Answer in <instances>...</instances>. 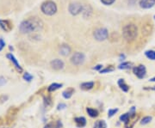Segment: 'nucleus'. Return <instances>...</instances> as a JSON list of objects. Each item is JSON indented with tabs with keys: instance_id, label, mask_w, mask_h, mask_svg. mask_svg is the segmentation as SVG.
Masks as SVG:
<instances>
[{
	"instance_id": "nucleus-1",
	"label": "nucleus",
	"mask_w": 155,
	"mask_h": 128,
	"mask_svg": "<svg viewBox=\"0 0 155 128\" xmlns=\"http://www.w3.org/2000/svg\"><path fill=\"white\" fill-rule=\"evenodd\" d=\"M42 22L36 17H30L23 21L20 25V31L23 34L32 33L34 31L39 30L42 28Z\"/></svg>"
},
{
	"instance_id": "nucleus-2",
	"label": "nucleus",
	"mask_w": 155,
	"mask_h": 128,
	"mask_svg": "<svg viewBox=\"0 0 155 128\" xmlns=\"http://www.w3.org/2000/svg\"><path fill=\"white\" fill-rule=\"evenodd\" d=\"M138 34V28L133 23L127 24L122 28V36L127 41H133Z\"/></svg>"
},
{
	"instance_id": "nucleus-3",
	"label": "nucleus",
	"mask_w": 155,
	"mask_h": 128,
	"mask_svg": "<svg viewBox=\"0 0 155 128\" xmlns=\"http://www.w3.org/2000/svg\"><path fill=\"white\" fill-rule=\"evenodd\" d=\"M41 11L47 16H53L57 12V5L53 1H46L41 5Z\"/></svg>"
},
{
	"instance_id": "nucleus-4",
	"label": "nucleus",
	"mask_w": 155,
	"mask_h": 128,
	"mask_svg": "<svg viewBox=\"0 0 155 128\" xmlns=\"http://www.w3.org/2000/svg\"><path fill=\"white\" fill-rule=\"evenodd\" d=\"M93 36H94V38L97 40V41H104V40H105L108 38V36H109V32H108V30L104 28H97V29H96L94 31Z\"/></svg>"
},
{
	"instance_id": "nucleus-5",
	"label": "nucleus",
	"mask_w": 155,
	"mask_h": 128,
	"mask_svg": "<svg viewBox=\"0 0 155 128\" xmlns=\"http://www.w3.org/2000/svg\"><path fill=\"white\" fill-rule=\"evenodd\" d=\"M84 60H85V56L84 53L79 52L73 53L71 57V62L74 66H81L84 64Z\"/></svg>"
},
{
	"instance_id": "nucleus-6",
	"label": "nucleus",
	"mask_w": 155,
	"mask_h": 128,
	"mask_svg": "<svg viewBox=\"0 0 155 128\" xmlns=\"http://www.w3.org/2000/svg\"><path fill=\"white\" fill-rule=\"evenodd\" d=\"M133 72L134 73V75L140 79L144 78L146 77V75H147V69H146L145 66H142V65L138 66L136 67H134Z\"/></svg>"
},
{
	"instance_id": "nucleus-7",
	"label": "nucleus",
	"mask_w": 155,
	"mask_h": 128,
	"mask_svg": "<svg viewBox=\"0 0 155 128\" xmlns=\"http://www.w3.org/2000/svg\"><path fill=\"white\" fill-rule=\"evenodd\" d=\"M82 11H83V7L78 3H72L69 5V11L73 16H77Z\"/></svg>"
},
{
	"instance_id": "nucleus-8",
	"label": "nucleus",
	"mask_w": 155,
	"mask_h": 128,
	"mask_svg": "<svg viewBox=\"0 0 155 128\" xmlns=\"http://www.w3.org/2000/svg\"><path fill=\"white\" fill-rule=\"evenodd\" d=\"M50 66L52 67V69H54V71H61L64 68V66H65V64H64V62L62 61L61 59H55L51 61Z\"/></svg>"
},
{
	"instance_id": "nucleus-9",
	"label": "nucleus",
	"mask_w": 155,
	"mask_h": 128,
	"mask_svg": "<svg viewBox=\"0 0 155 128\" xmlns=\"http://www.w3.org/2000/svg\"><path fill=\"white\" fill-rule=\"evenodd\" d=\"M155 0H140V6L143 9H150L154 6Z\"/></svg>"
},
{
	"instance_id": "nucleus-10",
	"label": "nucleus",
	"mask_w": 155,
	"mask_h": 128,
	"mask_svg": "<svg viewBox=\"0 0 155 128\" xmlns=\"http://www.w3.org/2000/svg\"><path fill=\"white\" fill-rule=\"evenodd\" d=\"M0 27L5 32H10L12 29V24L7 20H0Z\"/></svg>"
},
{
	"instance_id": "nucleus-11",
	"label": "nucleus",
	"mask_w": 155,
	"mask_h": 128,
	"mask_svg": "<svg viewBox=\"0 0 155 128\" xmlns=\"http://www.w3.org/2000/svg\"><path fill=\"white\" fill-rule=\"evenodd\" d=\"M71 47L68 46V45H62L60 47V50H59V53L61 54L62 56H68L71 53Z\"/></svg>"
},
{
	"instance_id": "nucleus-12",
	"label": "nucleus",
	"mask_w": 155,
	"mask_h": 128,
	"mask_svg": "<svg viewBox=\"0 0 155 128\" xmlns=\"http://www.w3.org/2000/svg\"><path fill=\"white\" fill-rule=\"evenodd\" d=\"M7 58L11 60L12 63H13V65L15 66V67L17 68V70L19 72H22V68L20 66V65H19V63L17 62V60L16 59V58L14 57V56L12 55L11 53H8L7 54Z\"/></svg>"
},
{
	"instance_id": "nucleus-13",
	"label": "nucleus",
	"mask_w": 155,
	"mask_h": 128,
	"mask_svg": "<svg viewBox=\"0 0 155 128\" xmlns=\"http://www.w3.org/2000/svg\"><path fill=\"white\" fill-rule=\"evenodd\" d=\"M74 121L76 123L78 127L82 128L86 125V119L84 117H77L74 119Z\"/></svg>"
},
{
	"instance_id": "nucleus-14",
	"label": "nucleus",
	"mask_w": 155,
	"mask_h": 128,
	"mask_svg": "<svg viewBox=\"0 0 155 128\" xmlns=\"http://www.w3.org/2000/svg\"><path fill=\"white\" fill-rule=\"evenodd\" d=\"M94 87V82H85L80 84V89L83 90H90Z\"/></svg>"
},
{
	"instance_id": "nucleus-15",
	"label": "nucleus",
	"mask_w": 155,
	"mask_h": 128,
	"mask_svg": "<svg viewBox=\"0 0 155 128\" xmlns=\"http://www.w3.org/2000/svg\"><path fill=\"white\" fill-rule=\"evenodd\" d=\"M74 92V89L72 88H69V89H66L65 91L62 92V96L65 98V99H70L72 97V94Z\"/></svg>"
},
{
	"instance_id": "nucleus-16",
	"label": "nucleus",
	"mask_w": 155,
	"mask_h": 128,
	"mask_svg": "<svg viewBox=\"0 0 155 128\" xmlns=\"http://www.w3.org/2000/svg\"><path fill=\"white\" fill-rule=\"evenodd\" d=\"M62 86H63V84H62L54 83V84H50L49 87L48 88V92H54V91H55V90H57V89H61Z\"/></svg>"
},
{
	"instance_id": "nucleus-17",
	"label": "nucleus",
	"mask_w": 155,
	"mask_h": 128,
	"mask_svg": "<svg viewBox=\"0 0 155 128\" xmlns=\"http://www.w3.org/2000/svg\"><path fill=\"white\" fill-rule=\"evenodd\" d=\"M118 85H119V87H120V89H122V91H124V92H127L128 91V89H129V87L127 86V84H125V81H124V79H119V81H118Z\"/></svg>"
},
{
	"instance_id": "nucleus-18",
	"label": "nucleus",
	"mask_w": 155,
	"mask_h": 128,
	"mask_svg": "<svg viewBox=\"0 0 155 128\" xmlns=\"http://www.w3.org/2000/svg\"><path fill=\"white\" fill-rule=\"evenodd\" d=\"M86 112H87V114H88V115L90 117L97 118L98 116V112H97V110L94 109V108L87 107V108H86Z\"/></svg>"
},
{
	"instance_id": "nucleus-19",
	"label": "nucleus",
	"mask_w": 155,
	"mask_h": 128,
	"mask_svg": "<svg viewBox=\"0 0 155 128\" xmlns=\"http://www.w3.org/2000/svg\"><path fill=\"white\" fill-rule=\"evenodd\" d=\"M131 67H132V63H130V62H123L118 66V68L120 70H128Z\"/></svg>"
},
{
	"instance_id": "nucleus-20",
	"label": "nucleus",
	"mask_w": 155,
	"mask_h": 128,
	"mask_svg": "<svg viewBox=\"0 0 155 128\" xmlns=\"http://www.w3.org/2000/svg\"><path fill=\"white\" fill-rule=\"evenodd\" d=\"M93 128H107V124L104 120H97L94 124Z\"/></svg>"
},
{
	"instance_id": "nucleus-21",
	"label": "nucleus",
	"mask_w": 155,
	"mask_h": 128,
	"mask_svg": "<svg viewBox=\"0 0 155 128\" xmlns=\"http://www.w3.org/2000/svg\"><path fill=\"white\" fill-rule=\"evenodd\" d=\"M145 55L147 59H149L151 60H155V51L148 50L145 53Z\"/></svg>"
},
{
	"instance_id": "nucleus-22",
	"label": "nucleus",
	"mask_w": 155,
	"mask_h": 128,
	"mask_svg": "<svg viewBox=\"0 0 155 128\" xmlns=\"http://www.w3.org/2000/svg\"><path fill=\"white\" fill-rule=\"evenodd\" d=\"M129 118H130V114L127 113V114H122L120 116V120L122 121V122L124 123H127L128 122V120H129Z\"/></svg>"
},
{
	"instance_id": "nucleus-23",
	"label": "nucleus",
	"mask_w": 155,
	"mask_h": 128,
	"mask_svg": "<svg viewBox=\"0 0 155 128\" xmlns=\"http://www.w3.org/2000/svg\"><path fill=\"white\" fill-rule=\"evenodd\" d=\"M151 121H152V117L151 116H146V117H144L140 120V124L141 125H147V124H148Z\"/></svg>"
},
{
	"instance_id": "nucleus-24",
	"label": "nucleus",
	"mask_w": 155,
	"mask_h": 128,
	"mask_svg": "<svg viewBox=\"0 0 155 128\" xmlns=\"http://www.w3.org/2000/svg\"><path fill=\"white\" fill-rule=\"evenodd\" d=\"M23 79L24 80H26L27 82H30L32 79H33V76L32 75H30L28 72H25L23 74Z\"/></svg>"
},
{
	"instance_id": "nucleus-25",
	"label": "nucleus",
	"mask_w": 155,
	"mask_h": 128,
	"mask_svg": "<svg viewBox=\"0 0 155 128\" xmlns=\"http://www.w3.org/2000/svg\"><path fill=\"white\" fill-rule=\"evenodd\" d=\"M115 70V68L112 66H110V67H107L105 69H104V70H101L99 72L102 73V74H104V73H109V72H113Z\"/></svg>"
},
{
	"instance_id": "nucleus-26",
	"label": "nucleus",
	"mask_w": 155,
	"mask_h": 128,
	"mask_svg": "<svg viewBox=\"0 0 155 128\" xmlns=\"http://www.w3.org/2000/svg\"><path fill=\"white\" fill-rule=\"evenodd\" d=\"M118 112V108H114V109H110L109 111H108V117H113L115 114H116V113Z\"/></svg>"
},
{
	"instance_id": "nucleus-27",
	"label": "nucleus",
	"mask_w": 155,
	"mask_h": 128,
	"mask_svg": "<svg viewBox=\"0 0 155 128\" xmlns=\"http://www.w3.org/2000/svg\"><path fill=\"white\" fill-rule=\"evenodd\" d=\"M44 103H45V106H47V107L50 106V105L52 104V101H51V98H50L49 96H48V97H44Z\"/></svg>"
},
{
	"instance_id": "nucleus-28",
	"label": "nucleus",
	"mask_w": 155,
	"mask_h": 128,
	"mask_svg": "<svg viewBox=\"0 0 155 128\" xmlns=\"http://www.w3.org/2000/svg\"><path fill=\"white\" fill-rule=\"evenodd\" d=\"M115 1H116V0H101V2H102L104 5H112Z\"/></svg>"
},
{
	"instance_id": "nucleus-29",
	"label": "nucleus",
	"mask_w": 155,
	"mask_h": 128,
	"mask_svg": "<svg viewBox=\"0 0 155 128\" xmlns=\"http://www.w3.org/2000/svg\"><path fill=\"white\" fill-rule=\"evenodd\" d=\"M66 107H67V105L65 103H60L57 107V109L58 110H62V109H65Z\"/></svg>"
},
{
	"instance_id": "nucleus-30",
	"label": "nucleus",
	"mask_w": 155,
	"mask_h": 128,
	"mask_svg": "<svg viewBox=\"0 0 155 128\" xmlns=\"http://www.w3.org/2000/svg\"><path fill=\"white\" fill-rule=\"evenodd\" d=\"M6 83L5 78L4 77H0V87H2L3 85H5Z\"/></svg>"
},
{
	"instance_id": "nucleus-31",
	"label": "nucleus",
	"mask_w": 155,
	"mask_h": 128,
	"mask_svg": "<svg viewBox=\"0 0 155 128\" xmlns=\"http://www.w3.org/2000/svg\"><path fill=\"white\" fill-rule=\"evenodd\" d=\"M5 42L4 41V40L0 39V51L5 47Z\"/></svg>"
},
{
	"instance_id": "nucleus-32",
	"label": "nucleus",
	"mask_w": 155,
	"mask_h": 128,
	"mask_svg": "<svg viewBox=\"0 0 155 128\" xmlns=\"http://www.w3.org/2000/svg\"><path fill=\"white\" fill-rule=\"evenodd\" d=\"M8 100V96L7 95H2L0 97V102H4V101H6Z\"/></svg>"
},
{
	"instance_id": "nucleus-33",
	"label": "nucleus",
	"mask_w": 155,
	"mask_h": 128,
	"mask_svg": "<svg viewBox=\"0 0 155 128\" xmlns=\"http://www.w3.org/2000/svg\"><path fill=\"white\" fill-rule=\"evenodd\" d=\"M102 67H103V66H102V65H97V66H95L94 68H93V69H94V70H96V71H101V70H102Z\"/></svg>"
},
{
	"instance_id": "nucleus-34",
	"label": "nucleus",
	"mask_w": 155,
	"mask_h": 128,
	"mask_svg": "<svg viewBox=\"0 0 155 128\" xmlns=\"http://www.w3.org/2000/svg\"><path fill=\"white\" fill-rule=\"evenodd\" d=\"M44 128H54L53 127V124H52V123H49V124L46 125L44 126Z\"/></svg>"
},
{
	"instance_id": "nucleus-35",
	"label": "nucleus",
	"mask_w": 155,
	"mask_h": 128,
	"mask_svg": "<svg viewBox=\"0 0 155 128\" xmlns=\"http://www.w3.org/2000/svg\"><path fill=\"white\" fill-rule=\"evenodd\" d=\"M125 59V55L124 54H121L120 55V60H123Z\"/></svg>"
},
{
	"instance_id": "nucleus-36",
	"label": "nucleus",
	"mask_w": 155,
	"mask_h": 128,
	"mask_svg": "<svg viewBox=\"0 0 155 128\" xmlns=\"http://www.w3.org/2000/svg\"><path fill=\"white\" fill-rule=\"evenodd\" d=\"M150 82H155V77L154 78H151V79H150Z\"/></svg>"
},
{
	"instance_id": "nucleus-37",
	"label": "nucleus",
	"mask_w": 155,
	"mask_h": 128,
	"mask_svg": "<svg viewBox=\"0 0 155 128\" xmlns=\"http://www.w3.org/2000/svg\"><path fill=\"white\" fill-rule=\"evenodd\" d=\"M150 89H152V90H154V91H155V86L152 87V88H150Z\"/></svg>"
}]
</instances>
